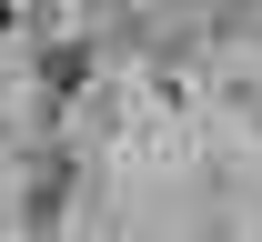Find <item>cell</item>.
Masks as SVG:
<instances>
[{
  "label": "cell",
  "instance_id": "6da1fadb",
  "mask_svg": "<svg viewBox=\"0 0 262 242\" xmlns=\"http://www.w3.org/2000/svg\"><path fill=\"white\" fill-rule=\"evenodd\" d=\"M71 202H81V151H71L61 131H31L20 141V202H10V222L31 242H61Z\"/></svg>",
  "mask_w": 262,
  "mask_h": 242
},
{
  "label": "cell",
  "instance_id": "7a4b0ae2",
  "mask_svg": "<svg viewBox=\"0 0 262 242\" xmlns=\"http://www.w3.org/2000/svg\"><path fill=\"white\" fill-rule=\"evenodd\" d=\"M91 71H101V40H40V51H31V81H40V111H31V121L61 131L71 91H91Z\"/></svg>",
  "mask_w": 262,
  "mask_h": 242
},
{
  "label": "cell",
  "instance_id": "3957f363",
  "mask_svg": "<svg viewBox=\"0 0 262 242\" xmlns=\"http://www.w3.org/2000/svg\"><path fill=\"white\" fill-rule=\"evenodd\" d=\"M10 31H20V0H0V40H10Z\"/></svg>",
  "mask_w": 262,
  "mask_h": 242
}]
</instances>
